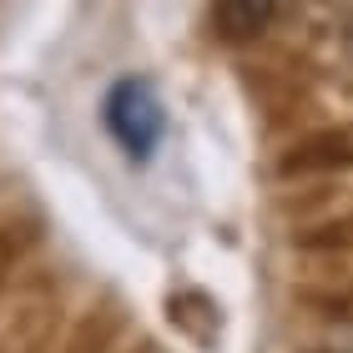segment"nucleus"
Here are the masks:
<instances>
[{
  "label": "nucleus",
  "instance_id": "nucleus-1",
  "mask_svg": "<svg viewBox=\"0 0 353 353\" xmlns=\"http://www.w3.org/2000/svg\"><path fill=\"white\" fill-rule=\"evenodd\" d=\"M106 126H111V137L126 147V157L147 162L152 147H157L162 132H167V117H162V101H157L152 81L126 76V81L111 86V96H106Z\"/></svg>",
  "mask_w": 353,
  "mask_h": 353
},
{
  "label": "nucleus",
  "instance_id": "nucleus-2",
  "mask_svg": "<svg viewBox=\"0 0 353 353\" xmlns=\"http://www.w3.org/2000/svg\"><path fill=\"white\" fill-rule=\"evenodd\" d=\"M278 0H222V30L228 36H258L272 21Z\"/></svg>",
  "mask_w": 353,
  "mask_h": 353
}]
</instances>
